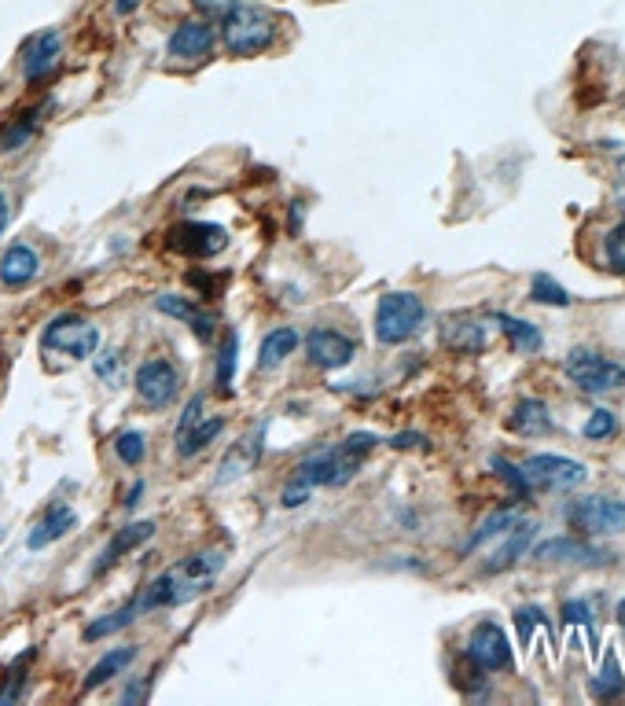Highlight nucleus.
<instances>
[{"label": "nucleus", "instance_id": "obj_1", "mask_svg": "<svg viewBox=\"0 0 625 706\" xmlns=\"http://www.w3.org/2000/svg\"><path fill=\"white\" fill-rule=\"evenodd\" d=\"M221 41L232 56H258L276 41V19L254 4H232L221 23Z\"/></svg>", "mask_w": 625, "mask_h": 706}, {"label": "nucleus", "instance_id": "obj_2", "mask_svg": "<svg viewBox=\"0 0 625 706\" xmlns=\"http://www.w3.org/2000/svg\"><path fill=\"white\" fill-rule=\"evenodd\" d=\"M427 309H423L420 295L412 291H390V295L379 298L375 306V339L387 342V346H398V342L412 339L420 331Z\"/></svg>", "mask_w": 625, "mask_h": 706}, {"label": "nucleus", "instance_id": "obj_3", "mask_svg": "<svg viewBox=\"0 0 625 706\" xmlns=\"http://www.w3.org/2000/svg\"><path fill=\"white\" fill-rule=\"evenodd\" d=\"M41 346L52 353H63L70 361H89L96 346H100V328L89 324L85 317H74V313H63L45 328L41 335Z\"/></svg>", "mask_w": 625, "mask_h": 706}, {"label": "nucleus", "instance_id": "obj_4", "mask_svg": "<svg viewBox=\"0 0 625 706\" xmlns=\"http://www.w3.org/2000/svg\"><path fill=\"white\" fill-rule=\"evenodd\" d=\"M563 372H567V376L574 379L581 390H589V394H603V390L625 387V365L607 361V357L585 350V346H578V350L567 353Z\"/></svg>", "mask_w": 625, "mask_h": 706}, {"label": "nucleus", "instance_id": "obj_5", "mask_svg": "<svg viewBox=\"0 0 625 706\" xmlns=\"http://www.w3.org/2000/svg\"><path fill=\"white\" fill-rule=\"evenodd\" d=\"M567 523L581 534H625V501L607 497H578L567 504Z\"/></svg>", "mask_w": 625, "mask_h": 706}, {"label": "nucleus", "instance_id": "obj_6", "mask_svg": "<svg viewBox=\"0 0 625 706\" xmlns=\"http://www.w3.org/2000/svg\"><path fill=\"white\" fill-rule=\"evenodd\" d=\"M523 475L534 490L563 493V490H574V486L585 482V464L570 460V456H559V453H537L523 464Z\"/></svg>", "mask_w": 625, "mask_h": 706}, {"label": "nucleus", "instance_id": "obj_7", "mask_svg": "<svg viewBox=\"0 0 625 706\" xmlns=\"http://www.w3.org/2000/svg\"><path fill=\"white\" fill-rule=\"evenodd\" d=\"M181 394V372L166 357H151L137 368V398L148 409H166Z\"/></svg>", "mask_w": 625, "mask_h": 706}, {"label": "nucleus", "instance_id": "obj_8", "mask_svg": "<svg viewBox=\"0 0 625 706\" xmlns=\"http://www.w3.org/2000/svg\"><path fill=\"white\" fill-rule=\"evenodd\" d=\"M467 659L475 662L482 673H500L512 666V644L504 637V629L493 622H478L471 640H467Z\"/></svg>", "mask_w": 625, "mask_h": 706}, {"label": "nucleus", "instance_id": "obj_9", "mask_svg": "<svg viewBox=\"0 0 625 706\" xmlns=\"http://www.w3.org/2000/svg\"><path fill=\"white\" fill-rule=\"evenodd\" d=\"M228 243V232L221 225H210V221H184L170 232V247L181 254H192V258H214L221 247Z\"/></svg>", "mask_w": 625, "mask_h": 706}, {"label": "nucleus", "instance_id": "obj_10", "mask_svg": "<svg viewBox=\"0 0 625 706\" xmlns=\"http://www.w3.org/2000/svg\"><path fill=\"white\" fill-rule=\"evenodd\" d=\"M306 350H309V361L317 368H346L353 361V353H357V342H353L350 335H342V331L317 328V331H309Z\"/></svg>", "mask_w": 625, "mask_h": 706}, {"label": "nucleus", "instance_id": "obj_11", "mask_svg": "<svg viewBox=\"0 0 625 706\" xmlns=\"http://www.w3.org/2000/svg\"><path fill=\"white\" fill-rule=\"evenodd\" d=\"M214 45H217L214 26L203 23V19H188V23H181L170 34L166 52H170L173 59H203V56L214 52Z\"/></svg>", "mask_w": 625, "mask_h": 706}, {"label": "nucleus", "instance_id": "obj_12", "mask_svg": "<svg viewBox=\"0 0 625 706\" xmlns=\"http://www.w3.org/2000/svg\"><path fill=\"white\" fill-rule=\"evenodd\" d=\"M534 559H541V563H611L614 556L589 541H578V537H552L534 548Z\"/></svg>", "mask_w": 625, "mask_h": 706}, {"label": "nucleus", "instance_id": "obj_13", "mask_svg": "<svg viewBox=\"0 0 625 706\" xmlns=\"http://www.w3.org/2000/svg\"><path fill=\"white\" fill-rule=\"evenodd\" d=\"M155 530H159V526L151 523V519H140V523H129V526H122V530H114V537L107 541V548L100 552L96 567H92V574H103V570H111L122 556L137 552L140 545H148L151 537H155Z\"/></svg>", "mask_w": 625, "mask_h": 706}, {"label": "nucleus", "instance_id": "obj_14", "mask_svg": "<svg viewBox=\"0 0 625 706\" xmlns=\"http://www.w3.org/2000/svg\"><path fill=\"white\" fill-rule=\"evenodd\" d=\"M59 48H63V41H59L56 30H41V34L26 37L23 56H19V63H23V78L26 81L48 78V70L56 67V59H59Z\"/></svg>", "mask_w": 625, "mask_h": 706}, {"label": "nucleus", "instance_id": "obj_15", "mask_svg": "<svg viewBox=\"0 0 625 706\" xmlns=\"http://www.w3.org/2000/svg\"><path fill=\"white\" fill-rule=\"evenodd\" d=\"M41 273V254L30 243H12L0 254V284L4 287H26L34 284Z\"/></svg>", "mask_w": 625, "mask_h": 706}, {"label": "nucleus", "instance_id": "obj_16", "mask_svg": "<svg viewBox=\"0 0 625 706\" xmlns=\"http://www.w3.org/2000/svg\"><path fill=\"white\" fill-rule=\"evenodd\" d=\"M262 438H265V427H258L254 434L239 438V442L228 449L225 460H221V471H217V486H228V482L243 479L247 471H254L258 456H262Z\"/></svg>", "mask_w": 625, "mask_h": 706}, {"label": "nucleus", "instance_id": "obj_17", "mask_svg": "<svg viewBox=\"0 0 625 706\" xmlns=\"http://www.w3.org/2000/svg\"><path fill=\"white\" fill-rule=\"evenodd\" d=\"M74 526H78V512L67 508V504H52V508L37 519L34 530L26 534V548H30V552H41V548L56 545L59 537H67Z\"/></svg>", "mask_w": 625, "mask_h": 706}, {"label": "nucleus", "instance_id": "obj_18", "mask_svg": "<svg viewBox=\"0 0 625 706\" xmlns=\"http://www.w3.org/2000/svg\"><path fill=\"white\" fill-rule=\"evenodd\" d=\"M534 534H537V523H519L508 530V541L493 552V556L486 559V574H500V570H508L515 563V559L523 556L526 548H530V541H534Z\"/></svg>", "mask_w": 625, "mask_h": 706}, {"label": "nucleus", "instance_id": "obj_19", "mask_svg": "<svg viewBox=\"0 0 625 706\" xmlns=\"http://www.w3.org/2000/svg\"><path fill=\"white\" fill-rule=\"evenodd\" d=\"M442 339L449 350H460V353H482L489 346V328L482 320H449L442 331Z\"/></svg>", "mask_w": 625, "mask_h": 706}, {"label": "nucleus", "instance_id": "obj_20", "mask_svg": "<svg viewBox=\"0 0 625 706\" xmlns=\"http://www.w3.org/2000/svg\"><path fill=\"white\" fill-rule=\"evenodd\" d=\"M515 434H523V438H537V434H548L552 431V412H548L545 401L537 398H523L515 405L512 420H508Z\"/></svg>", "mask_w": 625, "mask_h": 706}, {"label": "nucleus", "instance_id": "obj_21", "mask_svg": "<svg viewBox=\"0 0 625 706\" xmlns=\"http://www.w3.org/2000/svg\"><path fill=\"white\" fill-rule=\"evenodd\" d=\"M140 615H144V600H140V596H133V600H129V604H122L118 611H111V615H103V618H96V622H89L81 637L89 640V644H96V640L114 637V633H122L125 626H133V618H140Z\"/></svg>", "mask_w": 625, "mask_h": 706}, {"label": "nucleus", "instance_id": "obj_22", "mask_svg": "<svg viewBox=\"0 0 625 706\" xmlns=\"http://www.w3.org/2000/svg\"><path fill=\"white\" fill-rule=\"evenodd\" d=\"M298 350V331L295 328H276L262 339V350H258V368L262 372H273L280 368Z\"/></svg>", "mask_w": 625, "mask_h": 706}, {"label": "nucleus", "instance_id": "obj_23", "mask_svg": "<svg viewBox=\"0 0 625 706\" xmlns=\"http://www.w3.org/2000/svg\"><path fill=\"white\" fill-rule=\"evenodd\" d=\"M335 471H339V460H335V449H320L317 456H309L295 467V482L302 486H335Z\"/></svg>", "mask_w": 625, "mask_h": 706}, {"label": "nucleus", "instance_id": "obj_24", "mask_svg": "<svg viewBox=\"0 0 625 706\" xmlns=\"http://www.w3.org/2000/svg\"><path fill=\"white\" fill-rule=\"evenodd\" d=\"M523 519V512H519V504H504V508H497V512H489L486 519H482V526H478L475 534H471V541L464 545V552H475L478 545H486V541H493V537L508 534L515 523Z\"/></svg>", "mask_w": 625, "mask_h": 706}, {"label": "nucleus", "instance_id": "obj_25", "mask_svg": "<svg viewBox=\"0 0 625 706\" xmlns=\"http://www.w3.org/2000/svg\"><path fill=\"white\" fill-rule=\"evenodd\" d=\"M41 114H45V103H41V107H34V111L15 114L12 122L0 129V151L26 148V144H30V137L37 133V126H41Z\"/></svg>", "mask_w": 625, "mask_h": 706}, {"label": "nucleus", "instance_id": "obj_26", "mask_svg": "<svg viewBox=\"0 0 625 706\" xmlns=\"http://www.w3.org/2000/svg\"><path fill=\"white\" fill-rule=\"evenodd\" d=\"M493 320H497L500 331L508 335L512 350H519V353H537V350H541V331H537L534 324H530V320L508 317V313H497Z\"/></svg>", "mask_w": 625, "mask_h": 706}, {"label": "nucleus", "instance_id": "obj_27", "mask_svg": "<svg viewBox=\"0 0 625 706\" xmlns=\"http://www.w3.org/2000/svg\"><path fill=\"white\" fill-rule=\"evenodd\" d=\"M133 659H137V648H114V651H107V655H103V659L89 670V677H85V692H92V688L107 684L111 677H118V673H122Z\"/></svg>", "mask_w": 625, "mask_h": 706}, {"label": "nucleus", "instance_id": "obj_28", "mask_svg": "<svg viewBox=\"0 0 625 706\" xmlns=\"http://www.w3.org/2000/svg\"><path fill=\"white\" fill-rule=\"evenodd\" d=\"M225 431V420L217 416V420H203V423H195V427H188V431L181 434V445H177V453L184 456V460H192L195 453H203L206 445L214 442L217 434Z\"/></svg>", "mask_w": 625, "mask_h": 706}, {"label": "nucleus", "instance_id": "obj_29", "mask_svg": "<svg viewBox=\"0 0 625 706\" xmlns=\"http://www.w3.org/2000/svg\"><path fill=\"white\" fill-rule=\"evenodd\" d=\"M530 298L534 302H541V306H559V309H567L574 298H570V291L559 280H552L548 273H537L534 280H530Z\"/></svg>", "mask_w": 625, "mask_h": 706}, {"label": "nucleus", "instance_id": "obj_30", "mask_svg": "<svg viewBox=\"0 0 625 706\" xmlns=\"http://www.w3.org/2000/svg\"><path fill=\"white\" fill-rule=\"evenodd\" d=\"M236 357H239V339H236V331L228 335V342L221 346V353H217V376H214V383H217V390L221 394H232V383H236Z\"/></svg>", "mask_w": 625, "mask_h": 706}, {"label": "nucleus", "instance_id": "obj_31", "mask_svg": "<svg viewBox=\"0 0 625 706\" xmlns=\"http://www.w3.org/2000/svg\"><path fill=\"white\" fill-rule=\"evenodd\" d=\"M114 453H118V460H122L125 467H140L144 456H148V438L140 431H122L114 438Z\"/></svg>", "mask_w": 625, "mask_h": 706}, {"label": "nucleus", "instance_id": "obj_32", "mask_svg": "<svg viewBox=\"0 0 625 706\" xmlns=\"http://www.w3.org/2000/svg\"><path fill=\"white\" fill-rule=\"evenodd\" d=\"M622 673H618V659H614V651L603 655V666L596 673V681H592V695H600V699H614V695L622 692Z\"/></svg>", "mask_w": 625, "mask_h": 706}, {"label": "nucleus", "instance_id": "obj_33", "mask_svg": "<svg viewBox=\"0 0 625 706\" xmlns=\"http://www.w3.org/2000/svg\"><path fill=\"white\" fill-rule=\"evenodd\" d=\"M489 467H493V471H497L500 479H504V482H508V486H512V493H515V497H519V501H530V490H534V486L526 482L523 467L508 464L504 456H489Z\"/></svg>", "mask_w": 625, "mask_h": 706}, {"label": "nucleus", "instance_id": "obj_34", "mask_svg": "<svg viewBox=\"0 0 625 706\" xmlns=\"http://www.w3.org/2000/svg\"><path fill=\"white\" fill-rule=\"evenodd\" d=\"M603 251H607V269L618 276H625V221L622 225H614L607 232V243H603Z\"/></svg>", "mask_w": 625, "mask_h": 706}, {"label": "nucleus", "instance_id": "obj_35", "mask_svg": "<svg viewBox=\"0 0 625 706\" xmlns=\"http://www.w3.org/2000/svg\"><path fill=\"white\" fill-rule=\"evenodd\" d=\"M548 618H545V611H541V607H519V611H515V629H519V648H526V644H530V637H534V629L537 626H545Z\"/></svg>", "mask_w": 625, "mask_h": 706}, {"label": "nucleus", "instance_id": "obj_36", "mask_svg": "<svg viewBox=\"0 0 625 706\" xmlns=\"http://www.w3.org/2000/svg\"><path fill=\"white\" fill-rule=\"evenodd\" d=\"M34 662V651H26L23 662H15L12 670H8V681H4V688H0V703H15L19 699V692H23V681H26V666Z\"/></svg>", "mask_w": 625, "mask_h": 706}, {"label": "nucleus", "instance_id": "obj_37", "mask_svg": "<svg viewBox=\"0 0 625 706\" xmlns=\"http://www.w3.org/2000/svg\"><path fill=\"white\" fill-rule=\"evenodd\" d=\"M155 309L166 313V317H177V320H192L195 313H199V306H195L192 298H184V295H159L155 298Z\"/></svg>", "mask_w": 625, "mask_h": 706}, {"label": "nucleus", "instance_id": "obj_38", "mask_svg": "<svg viewBox=\"0 0 625 706\" xmlns=\"http://www.w3.org/2000/svg\"><path fill=\"white\" fill-rule=\"evenodd\" d=\"M618 431V416H614L611 409H592L589 423H585V438H611V434Z\"/></svg>", "mask_w": 625, "mask_h": 706}, {"label": "nucleus", "instance_id": "obj_39", "mask_svg": "<svg viewBox=\"0 0 625 706\" xmlns=\"http://www.w3.org/2000/svg\"><path fill=\"white\" fill-rule=\"evenodd\" d=\"M559 618H563L567 626H585V629H589L592 626L589 600H567V604H563V611H559Z\"/></svg>", "mask_w": 625, "mask_h": 706}, {"label": "nucleus", "instance_id": "obj_40", "mask_svg": "<svg viewBox=\"0 0 625 706\" xmlns=\"http://www.w3.org/2000/svg\"><path fill=\"white\" fill-rule=\"evenodd\" d=\"M188 328L195 331V339H199V342H210V339H214L217 317H214V313H203V309H199V313L188 320Z\"/></svg>", "mask_w": 625, "mask_h": 706}, {"label": "nucleus", "instance_id": "obj_41", "mask_svg": "<svg viewBox=\"0 0 625 706\" xmlns=\"http://www.w3.org/2000/svg\"><path fill=\"white\" fill-rule=\"evenodd\" d=\"M309 493H313L309 486H302V482H291V486L284 490V497H280V504H284V508H298V504H306Z\"/></svg>", "mask_w": 625, "mask_h": 706}, {"label": "nucleus", "instance_id": "obj_42", "mask_svg": "<svg viewBox=\"0 0 625 706\" xmlns=\"http://www.w3.org/2000/svg\"><path fill=\"white\" fill-rule=\"evenodd\" d=\"M199 412H203V398L195 394V398L188 401V409H184V416H181V431H177V434H184V431H188V427H192V423H199Z\"/></svg>", "mask_w": 625, "mask_h": 706}, {"label": "nucleus", "instance_id": "obj_43", "mask_svg": "<svg viewBox=\"0 0 625 706\" xmlns=\"http://www.w3.org/2000/svg\"><path fill=\"white\" fill-rule=\"evenodd\" d=\"M192 4L199 8V12H206V15H225L228 8L236 4V0H192Z\"/></svg>", "mask_w": 625, "mask_h": 706}, {"label": "nucleus", "instance_id": "obj_44", "mask_svg": "<svg viewBox=\"0 0 625 706\" xmlns=\"http://www.w3.org/2000/svg\"><path fill=\"white\" fill-rule=\"evenodd\" d=\"M148 688H151V677L144 684H129L122 692V703H144V699H148Z\"/></svg>", "mask_w": 625, "mask_h": 706}, {"label": "nucleus", "instance_id": "obj_45", "mask_svg": "<svg viewBox=\"0 0 625 706\" xmlns=\"http://www.w3.org/2000/svg\"><path fill=\"white\" fill-rule=\"evenodd\" d=\"M188 280H192L195 287H199V291H203L206 298H214V276H206V273H188Z\"/></svg>", "mask_w": 625, "mask_h": 706}, {"label": "nucleus", "instance_id": "obj_46", "mask_svg": "<svg viewBox=\"0 0 625 706\" xmlns=\"http://www.w3.org/2000/svg\"><path fill=\"white\" fill-rule=\"evenodd\" d=\"M420 442H423V434H416V431L394 434V438H390V445H394V449H412V445H420Z\"/></svg>", "mask_w": 625, "mask_h": 706}, {"label": "nucleus", "instance_id": "obj_47", "mask_svg": "<svg viewBox=\"0 0 625 706\" xmlns=\"http://www.w3.org/2000/svg\"><path fill=\"white\" fill-rule=\"evenodd\" d=\"M8 221H12V203H8V195H4V188H0V236H4Z\"/></svg>", "mask_w": 625, "mask_h": 706}, {"label": "nucleus", "instance_id": "obj_48", "mask_svg": "<svg viewBox=\"0 0 625 706\" xmlns=\"http://www.w3.org/2000/svg\"><path fill=\"white\" fill-rule=\"evenodd\" d=\"M140 8V0H114V12L118 15H133Z\"/></svg>", "mask_w": 625, "mask_h": 706}, {"label": "nucleus", "instance_id": "obj_49", "mask_svg": "<svg viewBox=\"0 0 625 706\" xmlns=\"http://www.w3.org/2000/svg\"><path fill=\"white\" fill-rule=\"evenodd\" d=\"M614 615H618V622H622V626H625V596H622V600H618V611H614Z\"/></svg>", "mask_w": 625, "mask_h": 706}]
</instances>
